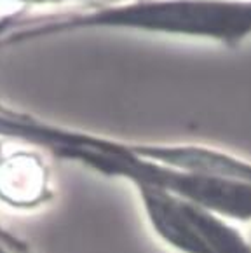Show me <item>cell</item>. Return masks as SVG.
<instances>
[{"label":"cell","mask_w":251,"mask_h":253,"mask_svg":"<svg viewBox=\"0 0 251 253\" xmlns=\"http://www.w3.org/2000/svg\"><path fill=\"white\" fill-rule=\"evenodd\" d=\"M138 140L105 136L59 124L52 157L79 164L89 171L117 178L127 185L167 190L214 210L232 222L251 223V183L197 175L148 159Z\"/></svg>","instance_id":"obj_1"},{"label":"cell","mask_w":251,"mask_h":253,"mask_svg":"<svg viewBox=\"0 0 251 253\" xmlns=\"http://www.w3.org/2000/svg\"><path fill=\"white\" fill-rule=\"evenodd\" d=\"M47 30H127L234 49L251 37V0H124L72 7L52 16Z\"/></svg>","instance_id":"obj_2"},{"label":"cell","mask_w":251,"mask_h":253,"mask_svg":"<svg viewBox=\"0 0 251 253\" xmlns=\"http://www.w3.org/2000/svg\"><path fill=\"white\" fill-rule=\"evenodd\" d=\"M152 234L174 253H251L239 223L167 190L133 185Z\"/></svg>","instance_id":"obj_3"},{"label":"cell","mask_w":251,"mask_h":253,"mask_svg":"<svg viewBox=\"0 0 251 253\" xmlns=\"http://www.w3.org/2000/svg\"><path fill=\"white\" fill-rule=\"evenodd\" d=\"M52 196L51 168L44 154L0 140V203L18 211H34Z\"/></svg>","instance_id":"obj_4"},{"label":"cell","mask_w":251,"mask_h":253,"mask_svg":"<svg viewBox=\"0 0 251 253\" xmlns=\"http://www.w3.org/2000/svg\"><path fill=\"white\" fill-rule=\"evenodd\" d=\"M0 253H32V250L0 225Z\"/></svg>","instance_id":"obj_5"},{"label":"cell","mask_w":251,"mask_h":253,"mask_svg":"<svg viewBox=\"0 0 251 253\" xmlns=\"http://www.w3.org/2000/svg\"><path fill=\"white\" fill-rule=\"evenodd\" d=\"M84 5H100V4H112V2H124V0H81Z\"/></svg>","instance_id":"obj_6"}]
</instances>
